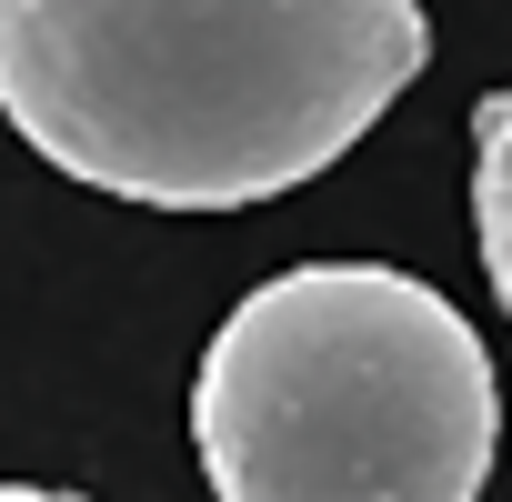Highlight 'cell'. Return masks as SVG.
<instances>
[{
    "mask_svg": "<svg viewBox=\"0 0 512 502\" xmlns=\"http://www.w3.org/2000/svg\"><path fill=\"white\" fill-rule=\"evenodd\" d=\"M422 61V0H0V121L151 211L302 191Z\"/></svg>",
    "mask_w": 512,
    "mask_h": 502,
    "instance_id": "6da1fadb",
    "label": "cell"
},
{
    "mask_svg": "<svg viewBox=\"0 0 512 502\" xmlns=\"http://www.w3.org/2000/svg\"><path fill=\"white\" fill-rule=\"evenodd\" d=\"M492 442L482 332L392 262L272 272L191 372L211 502H482Z\"/></svg>",
    "mask_w": 512,
    "mask_h": 502,
    "instance_id": "7a4b0ae2",
    "label": "cell"
},
{
    "mask_svg": "<svg viewBox=\"0 0 512 502\" xmlns=\"http://www.w3.org/2000/svg\"><path fill=\"white\" fill-rule=\"evenodd\" d=\"M472 241H482L492 302L512 312V81L472 111Z\"/></svg>",
    "mask_w": 512,
    "mask_h": 502,
    "instance_id": "3957f363",
    "label": "cell"
},
{
    "mask_svg": "<svg viewBox=\"0 0 512 502\" xmlns=\"http://www.w3.org/2000/svg\"><path fill=\"white\" fill-rule=\"evenodd\" d=\"M0 502H91V492H51V482H0Z\"/></svg>",
    "mask_w": 512,
    "mask_h": 502,
    "instance_id": "277c9868",
    "label": "cell"
}]
</instances>
